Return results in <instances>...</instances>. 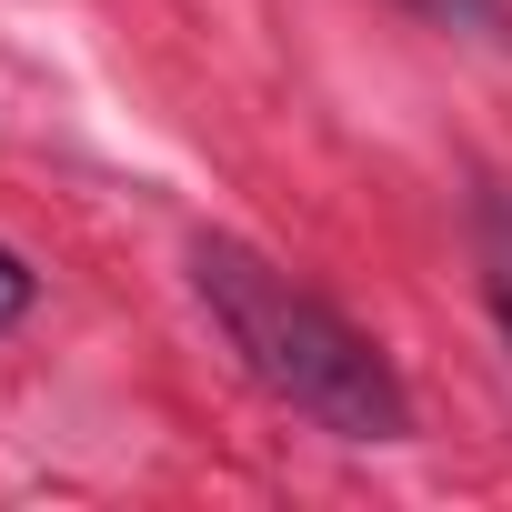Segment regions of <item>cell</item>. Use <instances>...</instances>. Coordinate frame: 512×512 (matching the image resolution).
<instances>
[{"label": "cell", "mask_w": 512, "mask_h": 512, "mask_svg": "<svg viewBox=\"0 0 512 512\" xmlns=\"http://www.w3.org/2000/svg\"><path fill=\"white\" fill-rule=\"evenodd\" d=\"M31 312V272H21V251L0 241V322H21Z\"/></svg>", "instance_id": "3957f363"}, {"label": "cell", "mask_w": 512, "mask_h": 512, "mask_svg": "<svg viewBox=\"0 0 512 512\" xmlns=\"http://www.w3.org/2000/svg\"><path fill=\"white\" fill-rule=\"evenodd\" d=\"M432 11H472V0H432Z\"/></svg>", "instance_id": "277c9868"}, {"label": "cell", "mask_w": 512, "mask_h": 512, "mask_svg": "<svg viewBox=\"0 0 512 512\" xmlns=\"http://www.w3.org/2000/svg\"><path fill=\"white\" fill-rule=\"evenodd\" d=\"M482 272H492V312H502V342H512V211H492V251H482Z\"/></svg>", "instance_id": "7a4b0ae2"}, {"label": "cell", "mask_w": 512, "mask_h": 512, "mask_svg": "<svg viewBox=\"0 0 512 512\" xmlns=\"http://www.w3.org/2000/svg\"><path fill=\"white\" fill-rule=\"evenodd\" d=\"M191 292L211 302V322L241 352V372L272 402H292L302 422H322L342 442H402L412 432L402 372L372 352V332H352L322 292H302L251 241H191Z\"/></svg>", "instance_id": "6da1fadb"}]
</instances>
